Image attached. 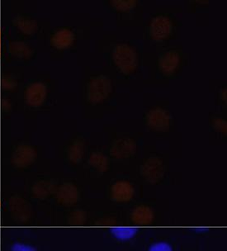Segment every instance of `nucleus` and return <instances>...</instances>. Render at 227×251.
I'll return each mask as SVG.
<instances>
[{
    "mask_svg": "<svg viewBox=\"0 0 227 251\" xmlns=\"http://www.w3.org/2000/svg\"><path fill=\"white\" fill-rule=\"evenodd\" d=\"M112 63L120 73L128 75L134 73L138 67L137 50L131 45L126 42H118L112 50Z\"/></svg>",
    "mask_w": 227,
    "mask_h": 251,
    "instance_id": "f257e3e1",
    "label": "nucleus"
},
{
    "mask_svg": "<svg viewBox=\"0 0 227 251\" xmlns=\"http://www.w3.org/2000/svg\"><path fill=\"white\" fill-rule=\"evenodd\" d=\"M113 91V82L107 75L92 78L88 87V99L94 104H100L108 100Z\"/></svg>",
    "mask_w": 227,
    "mask_h": 251,
    "instance_id": "f03ea898",
    "label": "nucleus"
},
{
    "mask_svg": "<svg viewBox=\"0 0 227 251\" xmlns=\"http://www.w3.org/2000/svg\"><path fill=\"white\" fill-rule=\"evenodd\" d=\"M145 123L155 132H166L172 126V116L169 110L161 106L151 107L145 114Z\"/></svg>",
    "mask_w": 227,
    "mask_h": 251,
    "instance_id": "7ed1b4c3",
    "label": "nucleus"
},
{
    "mask_svg": "<svg viewBox=\"0 0 227 251\" xmlns=\"http://www.w3.org/2000/svg\"><path fill=\"white\" fill-rule=\"evenodd\" d=\"M174 29L172 19L166 14L154 15L149 23L150 37L156 42H162L171 36Z\"/></svg>",
    "mask_w": 227,
    "mask_h": 251,
    "instance_id": "20e7f679",
    "label": "nucleus"
},
{
    "mask_svg": "<svg viewBox=\"0 0 227 251\" xmlns=\"http://www.w3.org/2000/svg\"><path fill=\"white\" fill-rule=\"evenodd\" d=\"M181 55L176 50H167L162 53L158 60V68L165 75H172L178 70Z\"/></svg>",
    "mask_w": 227,
    "mask_h": 251,
    "instance_id": "39448f33",
    "label": "nucleus"
},
{
    "mask_svg": "<svg viewBox=\"0 0 227 251\" xmlns=\"http://www.w3.org/2000/svg\"><path fill=\"white\" fill-rule=\"evenodd\" d=\"M137 142L130 136H120L111 145L110 152L117 158H124L135 154L137 150Z\"/></svg>",
    "mask_w": 227,
    "mask_h": 251,
    "instance_id": "423d86ee",
    "label": "nucleus"
},
{
    "mask_svg": "<svg viewBox=\"0 0 227 251\" xmlns=\"http://www.w3.org/2000/svg\"><path fill=\"white\" fill-rule=\"evenodd\" d=\"M74 34L68 29H62L58 31L53 37V43L59 48H66L73 42Z\"/></svg>",
    "mask_w": 227,
    "mask_h": 251,
    "instance_id": "0eeeda50",
    "label": "nucleus"
},
{
    "mask_svg": "<svg viewBox=\"0 0 227 251\" xmlns=\"http://www.w3.org/2000/svg\"><path fill=\"white\" fill-rule=\"evenodd\" d=\"M110 7L119 13H128L138 5L137 0H110Z\"/></svg>",
    "mask_w": 227,
    "mask_h": 251,
    "instance_id": "6e6552de",
    "label": "nucleus"
},
{
    "mask_svg": "<svg viewBox=\"0 0 227 251\" xmlns=\"http://www.w3.org/2000/svg\"><path fill=\"white\" fill-rule=\"evenodd\" d=\"M137 230V228L134 227H114L111 229V232L118 240L126 241L134 237Z\"/></svg>",
    "mask_w": 227,
    "mask_h": 251,
    "instance_id": "1a4fd4ad",
    "label": "nucleus"
},
{
    "mask_svg": "<svg viewBox=\"0 0 227 251\" xmlns=\"http://www.w3.org/2000/svg\"><path fill=\"white\" fill-rule=\"evenodd\" d=\"M212 126L217 133L222 136H227V122L226 118L222 117H215L212 119Z\"/></svg>",
    "mask_w": 227,
    "mask_h": 251,
    "instance_id": "9d476101",
    "label": "nucleus"
},
{
    "mask_svg": "<svg viewBox=\"0 0 227 251\" xmlns=\"http://www.w3.org/2000/svg\"><path fill=\"white\" fill-rule=\"evenodd\" d=\"M149 251H173L171 246L165 242L154 244L150 248Z\"/></svg>",
    "mask_w": 227,
    "mask_h": 251,
    "instance_id": "9b49d317",
    "label": "nucleus"
},
{
    "mask_svg": "<svg viewBox=\"0 0 227 251\" xmlns=\"http://www.w3.org/2000/svg\"><path fill=\"white\" fill-rule=\"evenodd\" d=\"M13 251H36L34 248H32L31 246H25L22 244H15L12 248Z\"/></svg>",
    "mask_w": 227,
    "mask_h": 251,
    "instance_id": "f8f14e48",
    "label": "nucleus"
},
{
    "mask_svg": "<svg viewBox=\"0 0 227 251\" xmlns=\"http://www.w3.org/2000/svg\"><path fill=\"white\" fill-rule=\"evenodd\" d=\"M219 98L221 102L224 105H227V87H222L219 90Z\"/></svg>",
    "mask_w": 227,
    "mask_h": 251,
    "instance_id": "ddd939ff",
    "label": "nucleus"
},
{
    "mask_svg": "<svg viewBox=\"0 0 227 251\" xmlns=\"http://www.w3.org/2000/svg\"><path fill=\"white\" fill-rule=\"evenodd\" d=\"M193 3H195L197 5H206V4H208L209 1H206V0H194Z\"/></svg>",
    "mask_w": 227,
    "mask_h": 251,
    "instance_id": "4468645a",
    "label": "nucleus"
},
{
    "mask_svg": "<svg viewBox=\"0 0 227 251\" xmlns=\"http://www.w3.org/2000/svg\"><path fill=\"white\" fill-rule=\"evenodd\" d=\"M207 230V228H196L197 231H206Z\"/></svg>",
    "mask_w": 227,
    "mask_h": 251,
    "instance_id": "2eb2a0df",
    "label": "nucleus"
},
{
    "mask_svg": "<svg viewBox=\"0 0 227 251\" xmlns=\"http://www.w3.org/2000/svg\"><path fill=\"white\" fill-rule=\"evenodd\" d=\"M0 32H1V30H0Z\"/></svg>",
    "mask_w": 227,
    "mask_h": 251,
    "instance_id": "dca6fc26",
    "label": "nucleus"
}]
</instances>
